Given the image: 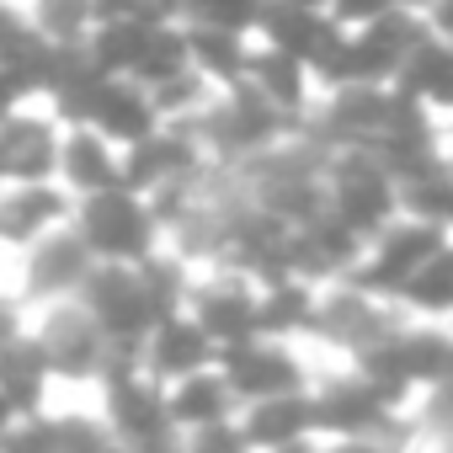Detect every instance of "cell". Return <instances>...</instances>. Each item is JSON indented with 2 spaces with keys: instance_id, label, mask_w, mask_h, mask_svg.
Masks as SVG:
<instances>
[{
  "instance_id": "10",
  "label": "cell",
  "mask_w": 453,
  "mask_h": 453,
  "mask_svg": "<svg viewBox=\"0 0 453 453\" xmlns=\"http://www.w3.org/2000/svg\"><path fill=\"white\" fill-rule=\"evenodd\" d=\"M442 241H448V230H437V224H426V219H416V213L400 208L379 235H368V251H363L352 283H363L368 294H384V299L400 304V288L411 283V273H416Z\"/></svg>"
},
{
  "instance_id": "24",
  "label": "cell",
  "mask_w": 453,
  "mask_h": 453,
  "mask_svg": "<svg viewBox=\"0 0 453 453\" xmlns=\"http://www.w3.org/2000/svg\"><path fill=\"white\" fill-rule=\"evenodd\" d=\"M267 6H273V0H187L181 17L213 22V27H235V33H251L257 38V22H262Z\"/></svg>"
},
{
  "instance_id": "19",
  "label": "cell",
  "mask_w": 453,
  "mask_h": 453,
  "mask_svg": "<svg viewBox=\"0 0 453 453\" xmlns=\"http://www.w3.org/2000/svg\"><path fill=\"white\" fill-rule=\"evenodd\" d=\"M144 91H150V102H155L160 123H187V128H197V123H203V112L213 107V96H219L224 86H219L213 75H203V70L187 59V65H176L171 75L150 81Z\"/></svg>"
},
{
  "instance_id": "28",
  "label": "cell",
  "mask_w": 453,
  "mask_h": 453,
  "mask_svg": "<svg viewBox=\"0 0 453 453\" xmlns=\"http://www.w3.org/2000/svg\"><path fill=\"white\" fill-rule=\"evenodd\" d=\"M405 6H411V12H421V17H426V6H432V0H405Z\"/></svg>"
},
{
  "instance_id": "22",
  "label": "cell",
  "mask_w": 453,
  "mask_h": 453,
  "mask_svg": "<svg viewBox=\"0 0 453 453\" xmlns=\"http://www.w3.org/2000/svg\"><path fill=\"white\" fill-rule=\"evenodd\" d=\"M27 27L54 49H86L91 27L102 22V0H22Z\"/></svg>"
},
{
  "instance_id": "21",
  "label": "cell",
  "mask_w": 453,
  "mask_h": 453,
  "mask_svg": "<svg viewBox=\"0 0 453 453\" xmlns=\"http://www.w3.org/2000/svg\"><path fill=\"white\" fill-rule=\"evenodd\" d=\"M400 310L411 320H453V235L411 273L400 288Z\"/></svg>"
},
{
  "instance_id": "11",
  "label": "cell",
  "mask_w": 453,
  "mask_h": 453,
  "mask_svg": "<svg viewBox=\"0 0 453 453\" xmlns=\"http://www.w3.org/2000/svg\"><path fill=\"white\" fill-rule=\"evenodd\" d=\"M59 139H65V123L43 96L6 112L0 118V181H43V176H54L59 171Z\"/></svg>"
},
{
  "instance_id": "14",
  "label": "cell",
  "mask_w": 453,
  "mask_h": 453,
  "mask_svg": "<svg viewBox=\"0 0 453 453\" xmlns=\"http://www.w3.org/2000/svg\"><path fill=\"white\" fill-rule=\"evenodd\" d=\"M208 363H219V342L187 315V304L171 310V315H160V320L150 326V336L139 342V368H144L150 379H160V384L187 379V373H197V368H208Z\"/></svg>"
},
{
  "instance_id": "9",
  "label": "cell",
  "mask_w": 453,
  "mask_h": 453,
  "mask_svg": "<svg viewBox=\"0 0 453 453\" xmlns=\"http://www.w3.org/2000/svg\"><path fill=\"white\" fill-rule=\"evenodd\" d=\"M75 219V192L59 176L43 181H0V273L27 257L43 235Z\"/></svg>"
},
{
  "instance_id": "26",
  "label": "cell",
  "mask_w": 453,
  "mask_h": 453,
  "mask_svg": "<svg viewBox=\"0 0 453 453\" xmlns=\"http://www.w3.org/2000/svg\"><path fill=\"white\" fill-rule=\"evenodd\" d=\"M17 421H22V411L12 405V395H6V389H0V442H6V432H12Z\"/></svg>"
},
{
  "instance_id": "6",
  "label": "cell",
  "mask_w": 453,
  "mask_h": 453,
  "mask_svg": "<svg viewBox=\"0 0 453 453\" xmlns=\"http://www.w3.org/2000/svg\"><path fill=\"white\" fill-rule=\"evenodd\" d=\"M187 315L219 342V352L235 347V342H246V336H262V283L246 267L208 262V267L192 273Z\"/></svg>"
},
{
  "instance_id": "16",
  "label": "cell",
  "mask_w": 453,
  "mask_h": 453,
  "mask_svg": "<svg viewBox=\"0 0 453 453\" xmlns=\"http://www.w3.org/2000/svg\"><path fill=\"white\" fill-rule=\"evenodd\" d=\"M165 411H171L176 437L187 442L192 432H203V426H213V421H230V416L241 411V400H235L230 379H224V368L208 363V368H197V373L165 384Z\"/></svg>"
},
{
  "instance_id": "23",
  "label": "cell",
  "mask_w": 453,
  "mask_h": 453,
  "mask_svg": "<svg viewBox=\"0 0 453 453\" xmlns=\"http://www.w3.org/2000/svg\"><path fill=\"white\" fill-rule=\"evenodd\" d=\"M400 203H405V213H416V219H426V224H437V230L453 235V171H448V160L405 176L400 181Z\"/></svg>"
},
{
  "instance_id": "8",
  "label": "cell",
  "mask_w": 453,
  "mask_h": 453,
  "mask_svg": "<svg viewBox=\"0 0 453 453\" xmlns=\"http://www.w3.org/2000/svg\"><path fill=\"white\" fill-rule=\"evenodd\" d=\"M81 304L102 320L112 352H134V357H139V342L150 336V326L160 320L144 273L128 267V262H96L86 288H81Z\"/></svg>"
},
{
  "instance_id": "12",
  "label": "cell",
  "mask_w": 453,
  "mask_h": 453,
  "mask_svg": "<svg viewBox=\"0 0 453 453\" xmlns=\"http://www.w3.org/2000/svg\"><path fill=\"white\" fill-rule=\"evenodd\" d=\"M241 81H246L251 91H262V96H267L278 112H288L294 123H310V112H315V102H320V81H315L310 59H299V54H288V49H278V43H267V38H251V54H246Z\"/></svg>"
},
{
  "instance_id": "2",
  "label": "cell",
  "mask_w": 453,
  "mask_h": 453,
  "mask_svg": "<svg viewBox=\"0 0 453 453\" xmlns=\"http://www.w3.org/2000/svg\"><path fill=\"white\" fill-rule=\"evenodd\" d=\"M75 230H81V241L91 246L96 262L139 267L144 257H155L165 246V224H160L155 203L128 181L102 187L91 197H75Z\"/></svg>"
},
{
  "instance_id": "7",
  "label": "cell",
  "mask_w": 453,
  "mask_h": 453,
  "mask_svg": "<svg viewBox=\"0 0 453 453\" xmlns=\"http://www.w3.org/2000/svg\"><path fill=\"white\" fill-rule=\"evenodd\" d=\"M91 267H96V257H91V246L81 241L75 219H70L65 230L43 235L27 257H17L6 273H0V283H6V288L33 310V304H49V299H75V294L86 288Z\"/></svg>"
},
{
  "instance_id": "15",
  "label": "cell",
  "mask_w": 453,
  "mask_h": 453,
  "mask_svg": "<svg viewBox=\"0 0 453 453\" xmlns=\"http://www.w3.org/2000/svg\"><path fill=\"white\" fill-rule=\"evenodd\" d=\"M75 197H91L102 187H118L123 181V144H112L102 128L91 123H65V139H59V171H54Z\"/></svg>"
},
{
  "instance_id": "20",
  "label": "cell",
  "mask_w": 453,
  "mask_h": 453,
  "mask_svg": "<svg viewBox=\"0 0 453 453\" xmlns=\"http://www.w3.org/2000/svg\"><path fill=\"white\" fill-rule=\"evenodd\" d=\"M187 27V54L203 75H213L219 86H235L241 70H246V54H251V33H235V27H213V22H192L181 17Z\"/></svg>"
},
{
  "instance_id": "5",
  "label": "cell",
  "mask_w": 453,
  "mask_h": 453,
  "mask_svg": "<svg viewBox=\"0 0 453 453\" xmlns=\"http://www.w3.org/2000/svg\"><path fill=\"white\" fill-rule=\"evenodd\" d=\"M219 368L230 379L235 400H267V395H288V389H310L320 379V352L310 342L294 336H246L235 347L219 352Z\"/></svg>"
},
{
  "instance_id": "27",
  "label": "cell",
  "mask_w": 453,
  "mask_h": 453,
  "mask_svg": "<svg viewBox=\"0 0 453 453\" xmlns=\"http://www.w3.org/2000/svg\"><path fill=\"white\" fill-rule=\"evenodd\" d=\"M294 6H310V12H331V0H294Z\"/></svg>"
},
{
  "instance_id": "3",
  "label": "cell",
  "mask_w": 453,
  "mask_h": 453,
  "mask_svg": "<svg viewBox=\"0 0 453 453\" xmlns=\"http://www.w3.org/2000/svg\"><path fill=\"white\" fill-rule=\"evenodd\" d=\"M400 208V176L384 165L373 144H336L326 155V213L352 224L363 241L379 235Z\"/></svg>"
},
{
  "instance_id": "13",
  "label": "cell",
  "mask_w": 453,
  "mask_h": 453,
  "mask_svg": "<svg viewBox=\"0 0 453 453\" xmlns=\"http://www.w3.org/2000/svg\"><path fill=\"white\" fill-rule=\"evenodd\" d=\"M241 432L246 448H320V411H315V384L310 389H288V395H267V400H246L241 405Z\"/></svg>"
},
{
  "instance_id": "18",
  "label": "cell",
  "mask_w": 453,
  "mask_h": 453,
  "mask_svg": "<svg viewBox=\"0 0 453 453\" xmlns=\"http://www.w3.org/2000/svg\"><path fill=\"white\" fill-rule=\"evenodd\" d=\"M395 86L411 102H421L437 123H453V38H442V33L426 27V38L411 49V59H405V70H400Z\"/></svg>"
},
{
  "instance_id": "17",
  "label": "cell",
  "mask_w": 453,
  "mask_h": 453,
  "mask_svg": "<svg viewBox=\"0 0 453 453\" xmlns=\"http://www.w3.org/2000/svg\"><path fill=\"white\" fill-rule=\"evenodd\" d=\"M86 123L91 128H102L112 144H139L150 128H160V112H155V102H150V91L134 81V75H107L102 86H96V102H91V112H86Z\"/></svg>"
},
{
  "instance_id": "4",
  "label": "cell",
  "mask_w": 453,
  "mask_h": 453,
  "mask_svg": "<svg viewBox=\"0 0 453 453\" xmlns=\"http://www.w3.org/2000/svg\"><path fill=\"white\" fill-rule=\"evenodd\" d=\"M294 128H304V123H294L288 112H278V107H273L262 91H251L246 81L224 86V91L213 96V107L203 112V123H197V134H203V144H208V155H213L219 165H241V160L273 150V144H278L283 134H294Z\"/></svg>"
},
{
  "instance_id": "1",
  "label": "cell",
  "mask_w": 453,
  "mask_h": 453,
  "mask_svg": "<svg viewBox=\"0 0 453 453\" xmlns=\"http://www.w3.org/2000/svg\"><path fill=\"white\" fill-rule=\"evenodd\" d=\"M27 336L49 357V368L59 379V395H91L102 368H107V357H112V342H107L102 320L81 304V294L33 304L27 310Z\"/></svg>"
},
{
  "instance_id": "25",
  "label": "cell",
  "mask_w": 453,
  "mask_h": 453,
  "mask_svg": "<svg viewBox=\"0 0 453 453\" xmlns=\"http://www.w3.org/2000/svg\"><path fill=\"white\" fill-rule=\"evenodd\" d=\"M400 6L405 0H331V17H336V27H368V22H379Z\"/></svg>"
}]
</instances>
